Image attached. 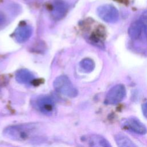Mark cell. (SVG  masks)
<instances>
[{"mask_svg": "<svg viewBox=\"0 0 147 147\" xmlns=\"http://www.w3.org/2000/svg\"><path fill=\"white\" fill-rule=\"evenodd\" d=\"M34 78L33 74L25 69L18 71L16 74V80L21 84H30L34 80Z\"/></svg>", "mask_w": 147, "mask_h": 147, "instance_id": "9", "label": "cell"}, {"mask_svg": "<svg viewBox=\"0 0 147 147\" xmlns=\"http://www.w3.org/2000/svg\"><path fill=\"white\" fill-rule=\"evenodd\" d=\"M142 30L143 28L142 24L138 20L135 21L130 25L128 29V34L131 39L137 40L141 36Z\"/></svg>", "mask_w": 147, "mask_h": 147, "instance_id": "11", "label": "cell"}, {"mask_svg": "<svg viewBox=\"0 0 147 147\" xmlns=\"http://www.w3.org/2000/svg\"><path fill=\"white\" fill-rule=\"evenodd\" d=\"M81 68L86 72H90L92 71L95 68V63L94 61L90 58H85L80 63Z\"/></svg>", "mask_w": 147, "mask_h": 147, "instance_id": "13", "label": "cell"}, {"mask_svg": "<svg viewBox=\"0 0 147 147\" xmlns=\"http://www.w3.org/2000/svg\"><path fill=\"white\" fill-rule=\"evenodd\" d=\"M97 14L100 18L109 23H115L119 19L118 10L110 4L100 6L97 9Z\"/></svg>", "mask_w": 147, "mask_h": 147, "instance_id": "3", "label": "cell"}, {"mask_svg": "<svg viewBox=\"0 0 147 147\" xmlns=\"http://www.w3.org/2000/svg\"><path fill=\"white\" fill-rule=\"evenodd\" d=\"M88 145L89 147H111L106 139L98 134H92L90 136Z\"/></svg>", "mask_w": 147, "mask_h": 147, "instance_id": "10", "label": "cell"}, {"mask_svg": "<svg viewBox=\"0 0 147 147\" xmlns=\"http://www.w3.org/2000/svg\"><path fill=\"white\" fill-rule=\"evenodd\" d=\"M37 109L43 114H51L55 109V102L52 98L48 96H40L36 100Z\"/></svg>", "mask_w": 147, "mask_h": 147, "instance_id": "5", "label": "cell"}, {"mask_svg": "<svg viewBox=\"0 0 147 147\" xmlns=\"http://www.w3.org/2000/svg\"><path fill=\"white\" fill-rule=\"evenodd\" d=\"M139 20L142 24L143 30L147 37V10L144 11L142 13Z\"/></svg>", "mask_w": 147, "mask_h": 147, "instance_id": "14", "label": "cell"}, {"mask_svg": "<svg viewBox=\"0 0 147 147\" xmlns=\"http://www.w3.org/2000/svg\"><path fill=\"white\" fill-rule=\"evenodd\" d=\"M53 87L56 91L69 98L76 96L78 93L69 79L65 75L56 78L53 82Z\"/></svg>", "mask_w": 147, "mask_h": 147, "instance_id": "2", "label": "cell"}, {"mask_svg": "<svg viewBox=\"0 0 147 147\" xmlns=\"http://www.w3.org/2000/svg\"><path fill=\"white\" fill-rule=\"evenodd\" d=\"M126 95V89L123 84H117L107 92L105 102L107 105H115L122 101Z\"/></svg>", "mask_w": 147, "mask_h": 147, "instance_id": "4", "label": "cell"}, {"mask_svg": "<svg viewBox=\"0 0 147 147\" xmlns=\"http://www.w3.org/2000/svg\"><path fill=\"white\" fill-rule=\"evenodd\" d=\"M122 125L126 129L137 134H145L147 131L145 126L138 119L134 118H130L126 119L122 123Z\"/></svg>", "mask_w": 147, "mask_h": 147, "instance_id": "7", "label": "cell"}, {"mask_svg": "<svg viewBox=\"0 0 147 147\" xmlns=\"http://www.w3.org/2000/svg\"><path fill=\"white\" fill-rule=\"evenodd\" d=\"M142 110L144 115L147 118V102L142 105Z\"/></svg>", "mask_w": 147, "mask_h": 147, "instance_id": "15", "label": "cell"}, {"mask_svg": "<svg viewBox=\"0 0 147 147\" xmlns=\"http://www.w3.org/2000/svg\"><path fill=\"white\" fill-rule=\"evenodd\" d=\"M115 140L118 147H137L130 138L122 134L115 135Z\"/></svg>", "mask_w": 147, "mask_h": 147, "instance_id": "12", "label": "cell"}, {"mask_svg": "<svg viewBox=\"0 0 147 147\" xmlns=\"http://www.w3.org/2000/svg\"><path fill=\"white\" fill-rule=\"evenodd\" d=\"M39 133V126L36 123H24L9 126L3 131V135L11 140L24 141L31 139Z\"/></svg>", "mask_w": 147, "mask_h": 147, "instance_id": "1", "label": "cell"}, {"mask_svg": "<svg viewBox=\"0 0 147 147\" xmlns=\"http://www.w3.org/2000/svg\"><path fill=\"white\" fill-rule=\"evenodd\" d=\"M67 8V3L63 0H53L50 6L52 17L56 20L61 19L65 15Z\"/></svg>", "mask_w": 147, "mask_h": 147, "instance_id": "6", "label": "cell"}, {"mask_svg": "<svg viewBox=\"0 0 147 147\" xmlns=\"http://www.w3.org/2000/svg\"><path fill=\"white\" fill-rule=\"evenodd\" d=\"M32 28L29 25H21L17 28L14 33L16 41L19 43L26 41L32 36Z\"/></svg>", "mask_w": 147, "mask_h": 147, "instance_id": "8", "label": "cell"}]
</instances>
